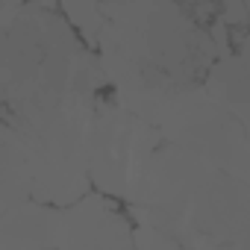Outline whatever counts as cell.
I'll return each mask as SVG.
<instances>
[{
	"mask_svg": "<svg viewBox=\"0 0 250 250\" xmlns=\"http://www.w3.org/2000/svg\"><path fill=\"white\" fill-rule=\"evenodd\" d=\"M103 47L100 71L118 88V103L153 124L180 94L200 91L197 71L212 68L218 47L174 6H103L97 36ZM206 74V71H203Z\"/></svg>",
	"mask_w": 250,
	"mask_h": 250,
	"instance_id": "cell-1",
	"label": "cell"
},
{
	"mask_svg": "<svg viewBox=\"0 0 250 250\" xmlns=\"http://www.w3.org/2000/svg\"><path fill=\"white\" fill-rule=\"evenodd\" d=\"M127 197L139 227L183 250H244L247 183L174 145L145 159Z\"/></svg>",
	"mask_w": 250,
	"mask_h": 250,
	"instance_id": "cell-2",
	"label": "cell"
},
{
	"mask_svg": "<svg viewBox=\"0 0 250 250\" xmlns=\"http://www.w3.org/2000/svg\"><path fill=\"white\" fill-rule=\"evenodd\" d=\"M159 139L171 142L174 147L203 159L206 165L244 180L247 177V130L244 118L221 106L218 100L200 91L180 94L171 100L159 121Z\"/></svg>",
	"mask_w": 250,
	"mask_h": 250,
	"instance_id": "cell-3",
	"label": "cell"
},
{
	"mask_svg": "<svg viewBox=\"0 0 250 250\" xmlns=\"http://www.w3.org/2000/svg\"><path fill=\"white\" fill-rule=\"evenodd\" d=\"M159 147L153 124L127 112L121 103H91L85 130L88 183L103 194H127L145 159Z\"/></svg>",
	"mask_w": 250,
	"mask_h": 250,
	"instance_id": "cell-4",
	"label": "cell"
},
{
	"mask_svg": "<svg viewBox=\"0 0 250 250\" xmlns=\"http://www.w3.org/2000/svg\"><path fill=\"white\" fill-rule=\"evenodd\" d=\"M56 250H136L133 229L100 194H83L59 209Z\"/></svg>",
	"mask_w": 250,
	"mask_h": 250,
	"instance_id": "cell-5",
	"label": "cell"
},
{
	"mask_svg": "<svg viewBox=\"0 0 250 250\" xmlns=\"http://www.w3.org/2000/svg\"><path fill=\"white\" fill-rule=\"evenodd\" d=\"M59 209L24 200L0 215V250H53L56 247Z\"/></svg>",
	"mask_w": 250,
	"mask_h": 250,
	"instance_id": "cell-6",
	"label": "cell"
},
{
	"mask_svg": "<svg viewBox=\"0 0 250 250\" xmlns=\"http://www.w3.org/2000/svg\"><path fill=\"white\" fill-rule=\"evenodd\" d=\"M33 197L30 171L9 130H0V215Z\"/></svg>",
	"mask_w": 250,
	"mask_h": 250,
	"instance_id": "cell-7",
	"label": "cell"
},
{
	"mask_svg": "<svg viewBox=\"0 0 250 250\" xmlns=\"http://www.w3.org/2000/svg\"><path fill=\"white\" fill-rule=\"evenodd\" d=\"M133 241H136V250H183L171 238H165V235H159L153 229H145V227L133 229Z\"/></svg>",
	"mask_w": 250,
	"mask_h": 250,
	"instance_id": "cell-8",
	"label": "cell"
}]
</instances>
